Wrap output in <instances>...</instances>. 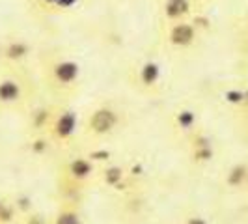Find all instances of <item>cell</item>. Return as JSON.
I'll return each mask as SVG.
<instances>
[{
  "instance_id": "1",
  "label": "cell",
  "mask_w": 248,
  "mask_h": 224,
  "mask_svg": "<svg viewBox=\"0 0 248 224\" xmlns=\"http://www.w3.org/2000/svg\"><path fill=\"white\" fill-rule=\"evenodd\" d=\"M39 64V84L47 96L56 103H69L82 86V65L80 62L60 49L41 50Z\"/></svg>"
},
{
  "instance_id": "2",
  "label": "cell",
  "mask_w": 248,
  "mask_h": 224,
  "mask_svg": "<svg viewBox=\"0 0 248 224\" xmlns=\"http://www.w3.org/2000/svg\"><path fill=\"white\" fill-rule=\"evenodd\" d=\"M37 97L39 82L25 67H0V114L28 112Z\"/></svg>"
},
{
  "instance_id": "3",
  "label": "cell",
  "mask_w": 248,
  "mask_h": 224,
  "mask_svg": "<svg viewBox=\"0 0 248 224\" xmlns=\"http://www.w3.org/2000/svg\"><path fill=\"white\" fill-rule=\"evenodd\" d=\"M124 125V112L112 103H97L88 111L84 122L80 124V129L86 137L93 140L114 135Z\"/></svg>"
},
{
  "instance_id": "4",
  "label": "cell",
  "mask_w": 248,
  "mask_h": 224,
  "mask_svg": "<svg viewBox=\"0 0 248 224\" xmlns=\"http://www.w3.org/2000/svg\"><path fill=\"white\" fill-rule=\"evenodd\" d=\"M78 129H80V120H78L77 111L69 103H56L45 138L49 140L50 146L67 148L77 137Z\"/></svg>"
},
{
  "instance_id": "5",
  "label": "cell",
  "mask_w": 248,
  "mask_h": 224,
  "mask_svg": "<svg viewBox=\"0 0 248 224\" xmlns=\"http://www.w3.org/2000/svg\"><path fill=\"white\" fill-rule=\"evenodd\" d=\"M129 82L142 96H157L161 94L164 82V71L159 60L142 58L129 67Z\"/></svg>"
},
{
  "instance_id": "6",
  "label": "cell",
  "mask_w": 248,
  "mask_h": 224,
  "mask_svg": "<svg viewBox=\"0 0 248 224\" xmlns=\"http://www.w3.org/2000/svg\"><path fill=\"white\" fill-rule=\"evenodd\" d=\"M200 36L202 30L194 17L174 25H162V43L172 52H186L194 49L200 41Z\"/></svg>"
},
{
  "instance_id": "7",
  "label": "cell",
  "mask_w": 248,
  "mask_h": 224,
  "mask_svg": "<svg viewBox=\"0 0 248 224\" xmlns=\"http://www.w3.org/2000/svg\"><path fill=\"white\" fill-rule=\"evenodd\" d=\"M32 52V43L26 37H6L4 41H0V67H25Z\"/></svg>"
},
{
  "instance_id": "8",
  "label": "cell",
  "mask_w": 248,
  "mask_h": 224,
  "mask_svg": "<svg viewBox=\"0 0 248 224\" xmlns=\"http://www.w3.org/2000/svg\"><path fill=\"white\" fill-rule=\"evenodd\" d=\"M97 174V166L88 155H73L62 166L63 179L73 187H82Z\"/></svg>"
},
{
  "instance_id": "9",
  "label": "cell",
  "mask_w": 248,
  "mask_h": 224,
  "mask_svg": "<svg viewBox=\"0 0 248 224\" xmlns=\"http://www.w3.org/2000/svg\"><path fill=\"white\" fill-rule=\"evenodd\" d=\"M194 0H159V19L161 25H174L194 17Z\"/></svg>"
},
{
  "instance_id": "10",
  "label": "cell",
  "mask_w": 248,
  "mask_h": 224,
  "mask_svg": "<svg viewBox=\"0 0 248 224\" xmlns=\"http://www.w3.org/2000/svg\"><path fill=\"white\" fill-rule=\"evenodd\" d=\"M186 151H188V159L192 161V164H207L215 157L213 140L202 129L194 131L186 138Z\"/></svg>"
},
{
  "instance_id": "11",
  "label": "cell",
  "mask_w": 248,
  "mask_h": 224,
  "mask_svg": "<svg viewBox=\"0 0 248 224\" xmlns=\"http://www.w3.org/2000/svg\"><path fill=\"white\" fill-rule=\"evenodd\" d=\"M56 109V101L50 103H41L37 101L36 105L28 111V131L34 137H45L47 129H49L50 118Z\"/></svg>"
},
{
  "instance_id": "12",
  "label": "cell",
  "mask_w": 248,
  "mask_h": 224,
  "mask_svg": "<svg viewBox=\"0 0 248 224\" xmlns=\"http://www.w3.org/2000/svg\"><path fill=\"white\" fill-rule=\"evenodd\" d=\"M170 125L179 137L188 138L194 131H198V114L192 111L190 107H179L172 112Z\"/></svg>"
},
{
  "instance_id": "13",
  "label": "cell",
  "mask_w": 248,
  "mask_h": 224,
  "mask_svg": "<svg viewBox=\"0 0 248 224\" xmlns=\"http://www.w3.org/2000/svg\"><path fill=\"white\" fill-rule=\"evenodd\" d=\"M50 224H82V217L73 204H63L62 208L54 213Z\"/></svg>"
},
{
  "instance_id": "14",
  "label": "cell",
  "mask_w": 248,
  "mask_h": 224,
  "mask_svg": "<svg viewBox=\"0 0 248 224\" xmlns=\"http://www.w3.org/2000/svg\"><path fill=\"white\" fill-rule=\"evenodd\" d=\"M248 183V166L243 162L233 164L226 174V185L232 189H241Z\"/></svg>"
},
{
  "instance_id": "15",
  "label": "cell",
  "mask_w": 248,
  "mask_h": 224,
  "mask_svg": "<svg viewBox=\"0 0 248 224\" xmlns=\"http://www.w3.org/2000/svg\"><path fill=\"white\" fill-rule=\"evenodd\" d=\"M101 176H103V179H105V183L108 187H118L122 181H124V168L122 166H118V164H110V166H107V168H103L101 170Z\"/></svg>"
},
{
  "instance_id": "16",
  "label": "cell",
  "mask_w": 248,
  "mask_h": 224,
  "mask_svg": "<svg viewBox=\"0 0 248 224\" xmlns=\"http://www.w3.org/2000/svg\"><path fill=\"white\" fill-rule=\"evenodd\" d=\"M226 101L232 105H243L245 103V92L243 90H230L226 94Z\"/></svg>"
},
{
  "instance_id": "17",
  "label": "cell",
  "mask_w": 248,
  "mask_h": 224,
  "mask_svg": "<svg viewBox=\"0 0 248 224\" xmlns=\"http://www.w3.org/2000/svg\"><path fill=\"white\" fill-rule=\"evenodd\" d=\"M183 224H209L202 215H190V217H186Z\"/></svg>"
},
{
  "instance_id": "18",
  "label": "cell",
  "mask_w": 248,
  "mask_h": 224,
  "mask_svg": "<svg viewBox=\"0 0 248 224\" xmlns=\"http://www.w3.org/2000/svg\"><path fill=\"white\" fill-rule=\"evenodd\" d=\"M243 92H245V103H243V105H248V88L247 90H243Z\"/></svg>"
},
{
  "instance_id": "19",
  "label": "cell",
  "mask_w": 248,
  "mask_h": 224,
  "mask_svg": "<svg viewBox=\"0 0 248 224\" xmlns=\"http://www.w3.org/2000/svg\"><path fill=\"white\" fill-rule=\"evenodd\" d=\"M4 204H6V200L0 196V211H2V208H4Z\"/></svg>"
},
{
  "instance_id": "20",
  "label": "cell",
  "mask_w": 248,
  "mask_h": 224,
  "mask_svg": "<svg viewBox=\"0 0 248 224\" xmlns=\"http://www.w3.org/2000/svg\"><path fill=\"white\" fill-rule=\"evenodd\" d=\"M196 4H202V2H209V0H194Z\"/></svg>"
},
{
  "instance_id": "21",
  "label": "cell",
  "mask_w": 248,
  "mask_h": 224,
  "mask_svg": "<svg viewBox=\"0 0 248 224\" xmlns=\"http://www.w3.org/2000/svg\"><path fill=\"white\" fill-rule=\"evenodd\" d=\"M247 36H248V21H247Z\"/></svg>"
}]
</instances>
